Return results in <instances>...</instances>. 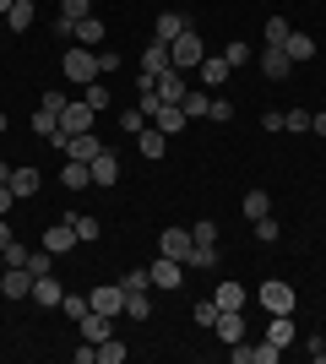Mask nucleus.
<instances>
[{
	"label": "nucleus",
	"mask_w": 326,
	"mask_h": 364,
	"mask_svg": "<svg viewBox=\"0 0 326 364\" xmlns=\"http://www.w3.org/2000/svg\"><path fill=\"white\" fill-rule=\"evenodd\" d=\"M158 250H163V256H174L180 267H185V256L196 250V240H190V228H163V240H158Z\"/></svg>",
	"instance_id": "9b49d317"
},
{
	"label": "nucleus",
	"mask_w": 326,
	"mask_h": 364,
	"mask_svg": "<svg viewBox=\"0 0 326 364\" xmlns=\"http://www.w3.org/2000/svg\"><path fill=\"white\" fill-rule=\"evenodd\" d=\"M71 228H77V240H82V245H93L98 234H104V223H98V218H71Z\"/></svg>",
	"instance_id": "f704fd0d"
},
{
	"label": "nucleus",
	"mask_w": 326,
	"mask_h": 364,
	"mask_svg": "<svg viewBox=\"0 0 326 364\" xmlns=\"http://www.w3.org/2000/svg\"><path fill=\"white\" fill-rule=\"evenodd\" d=\"M278 234H283V228H278V218H272V213L256 218V240H261V245H278Z\"/></svg>",
	"instance_id": "ea45409f"
},
{
	"label": "nucleus",
	"mask_w": 326,
	"mask_h": 364,
	"mask_svg": "<svg viewBox=\"0 0 326 364\" xmlns=\"http://www.w3.org/2000/svg\"><path fill=\"white\" fill-rule=\"evenodd\" d=\"M0 294H6V299H28L33 294V272L28 267H6V272H0Z\"/></svg>",
	"instance_id": "f8f14e48"
},
{
	"label": "nucleus",
	"mask_w": 326,
	"mask_h": 364,
	"mask_svg": "<svg viewBox=\"0 0 326 364\" xmlns=\"http://www.w3.org/2000/svg\"><path fill=\"white\" fill-rule=\"evenodd\" d=\"M6 180H11V164H0V185H6Z\"/></svg>",
	"instance_id": "6e6d98bb"
},
{
	"label": "nucleus",
	"mask_w": 326,
	"mask_h": 364,
	"mask_svg": "<svg viewBox=\"0 0 326 364\" xmlns=\"http://www.w3.org/2000/svg\"><path fill=\"white\" fill-rule=\"evenodd\" d=\"M44 250H49V256H71V250H77V228H71V218L44 228Z\"/></svg>",
	"instance_id": "1a4fd4ad"
},
{
	"label": "nucleus",
	"mask_w": 326,
	"mask_h": 364,
	"mask_svg": "<svg viewBox=\"0 0 326 364\" xmlns=\"http://www.w3.org/2000/svg\"><path fill=\"white\" fill-rule=\"evenodd\" d=\"M223 60H229V65H245L250 60V44H229V49H223Z\"/></svg>",
	"instance_id": "3c124183"
},
{
	"label": "nucleus",
	"mask_w": 326,
	"mask_h": 364,
	"mask_svg": "<svg viewBox=\"0 0 326 364\" xmlns=\"http://www.w3.org/2000/svg\"><path fill=\"white\" fill-rule=\"evenodd\" d=\"M87 168H93V185H120V158H114L109 147L98 152V158H93Z\"/></svg>",
	"instance_id": "4468645a"
},
{
	"label": "nucleus",
	"mask_w": 326,
	"mask_h": 364,
	"mask_svg": "<svg viewBox=\"0 0 326 364\" xmlns=\"http://www.w3.org/2000/svg\"><path fill=\"white\" fill-rule=\"evenodd\" d=\"M207 120H217V125H223V120H234V104H229V98H212V109H207Z\"/></svg>",
	"instance_id": "de8ad7c7"
},
{
	"label": "nucleus",
	"mask_w": 326,
	"mask_h": 364,
	"mask_svg": "<svg viewBox=\"0 0 326 364\" xmlns=\"http://www.w3.org/2000/svg\"><path fill=\"white\" fill-rule=\"evenodd\" d=\"M38 310H60V299H65V289L55 283V272H44V277H33V294H28Z\"/></svg>",
	"instance_id": "9d476101"
},
{
	"label": "nucleus",
	"mask_w": 326,
	"mask_h": 364,
	"mask_svg": "<svg viewBox=\"0 0 326 364\" xmlns=\"http://www.w3.org/2000/svg\"><path fill=\"white\" fill-rule=\"evenodd\" d=\"M288 71H294L288 49H283V44H266L261 49V76H266V82H288Z\"/></svg>",
	"instance_id": "0eeeda50"
},
{
	"label": "nucleus",
	"mask_w": 326,
	"mask_h": 364,
	"mask_svg": "<svg viewBox=\"0 0 326 364\" xmlns=\"http://www.w3.org/2000/svg\"><path fill=\"white\" fill-rule=\"evenodd\" d=\"M120 131H147V114H141V109H125V114H120Z\"/></svg>",
	"instance_id": "09e8293b"
},
{
	"label": "nucleus",
	"mask_w": 326,
	"mask_h": 364,
	"mask_svg": "<svg viewBox=\"0 0 326 364\" xmlns=\"http://www.w3.org/2000/svg\"><path fill=\"white\" fill-rule=\"evenodd\" d=\"M256 299L266 304V316H294V283H283V277H266Z\"/></svg>",
	"instance_id": "7ed1b4c3"
},
{
	"label": "nucleus",
	"mask_w": 326,
	"mask_h": 364,
	"mask_svg": "<svg viewBox=\"0 0 326 364\" xmlns=\"http://www.w3.org/2000/svg\"><path fill=\"white\" fill-rule=\"evenodd\" d=\"M190 316H196V326H207V332H212L223 310H217V299H202V304H196V310H190Z\"/></svg>",
	"instance_id": "e433bc0d"
},
{
	"label": "nucleus",
	"mask_w": 326,
	"mask_h": 364,
	"mask_svg": "<svg viewBox=\"0 0 326 364\" xmlns=\"http://www.w3.org/2000/svg\"><path fill=\"white\" fill-rule=\"evenodd\" d=\"M147 277H153V289L174 294V289H180V283H185V267H180V261H174V256H158L153 267H147Z\"/></svg>",
	"instance_id": "39448f33"
},
{
	"label": "nucleus",
	"mask_w": 326,
	"mask_h": 364,
	"mask_svg": "<svg viewBox=\"0 0 326 364\" xmlns=\"http://www.w3.org/2000/svg\"><path fill=\"white\" fill-rule=\"evenodd\" d=\"M55 147H60L65 158H82V164H93L98 152H104V141H98L93 131H77V136H60V141H55Z\"/></svg>",
	"instance_id": "423d86ee"
},
{
	"label": "nucleus",
	"mask_w": 326,
	"mask_h": 364,
	"mask_svg": "<svg viewBox=\"0 0 326 364\" xmlns=\"http://www.w3.org/2000/svg\"><path fill=\"white\" fill-rule=\"evenodd\" d=\"M136 147H141V158H153V164H158V158H163V147H169V136L153 125V131H136Z\"/></svg>",
	"instance_id": "b1692460"
},
{
	"label": "nucleus",
	"mask_w": 326,
	"mask_h": 364,
	"mask_svg": "<svg viewBox=\"0 0 326 364\" xmlns=\"http://www.w3.org/2000/svg\"><path fill=\"white\" fill-rule=\"evenodd\" d=\"M196 71H202V82H207V87H223V82H229V71H234V65L223 60V55H207V60L196 65Z\"/></svg>",
	"instance_id": "412c9836"
},
{
	"label": "nucleus",
	"mask_w": 326,
	"mask_h": 364,
	"mask_svg": "<svg viewBox=\"0 0 326 364\" xmlns=\"http://www.w3.org/2000/svg\"><path fill=\"white\" fill-rule=\"evenodd\" d=\"M141 71H147V76H163V71H169V44H163V38H153V44L141 49Z\"/></svg>",
	"instance_id": "dca6fc26"
},
{
	"label": "nucleus",
	"mask_w": 326,
	"mask_h": 364,
	"mask_svg": "<svg viewBox=\"0 0 326 364\" xmlns=\"http://www.w3.org/2000/svg\"><path fill=\"white\" fill-rule=\"evenodd\" d=\"M60 16L65 22H82V16H93V0H60Z\"/></svg>",
	"instance_id": "58836bf2"
},
{
	"label": "nucleus",
	"mask_w": 326,
	"mask_h": 364,
	"mask_svg": "<svg viewBox=\"0 0 326 364\" xmlns=\"http://www.w3.org/2000/svg\"><path fill=\"white\" fill-rule=\"evenodd\" d=\"M11 207H16V191H11V185H0V218L11 213Z\"/></svg>",
	"instance_id": "603ef678"
},
{
	"label": "nucleus",
	"mask_w": 326,
	"mask_h": 364,
	"mask_svg": "<svg viewBox=\"0 0 326 364\" xmlns=\"http://www.w3.org/2000/svg\"><path fill=\"white\" fill-rule=\"evenodd\" d=\"M60 310H65V316H71V321H82V316H87V310H93V304L82 299V294H65V299H60Z\"/></svg>",
	"instance_id": "79ce46f5"
},
{
	"label": "nucleus",
	"mask_w": 326,
	"mask_h": 364,
	"mask_svg": "<svg viewBox=\"0 0 326 364\" xmlns=\"http://www.w3.org/2000/svg\"><path fill=\"white\" fill-rule=\"evenodd\" d=\"M190 240H196V245H217V223H212V218H202V223L190 228Z\"/></svg>",
	"instance_id": "37998d69"
},
{
	"label": "nucleus",
	"mask_w": 326,
	"mask_h": 364,
	"mask_svg": "<svg viewBox=\"0 0 326 364\" xmlns=\"http://www.w3.org/2000/svg\"><path fill=\"white\" fill-rule=\"evenodd\" d=\"M60 185H65V191H87V185H93V168L82 164V158H65V168H60Z\"/></svg>",
	"instance_id": "f3484780"
},
{
	"label": "nucleus",
	"mask_w": 326,
	"mask_h": 364,
	"mask_svg": "<svg viewBox=\"0 0 326 364\" xmlns=\"http://www.w3.org/2000/svg\"><path fill=\"white\" fill-rule=\"evenodd\" d=\"M278 359H283L278 343H250V364H278Z\"/></svg>",
	"instance_id": "4c0bfd02"
},
{
	"label": "nucleus",
	"mask_w": 326,
	"mask_h": 364,
	"mask_svg": "<svg viewBox=\"0 0 326 364\" xmlns=\"http://www.w3.org/2000/svg\"><path fill=\"white\" fill-rule=\"evenodd\" d=\"M16 234H11V223H6V218H0V250H6V245H11Z\"/></svg>",
	"instance_id": "864d4df0"
},
{
	"label": "nucleus",
	"mask_w": 326,
	"mask_h": 364,
	"mask_svg": "<svg viewBox=\"0 0 326 364\" xmlns=\"http://www.w3.org/2000/svg\"><path fill=\"white\" fill-rule=\"evenodd\" d=\"M153 125H158V131H163V136H174V131H185V109H180V104H163V109H158V114H153Z\"/></svg>",
	"instance_id": "a211bd4d"
},
{
	"label": "nucleus",
	"mask_w": 326,
	"mask_h": 364,
	"mask_svg": "<svg viewBox=\"0 0 326 364\" xmlns=\"http://www.w3.org/2000/svg\"><path fill=\"white\" fill-rule=\"evenodd\" d=\"M82 98H87V104L98 109V114H104V109L114 104V92H109V87H98V82H87V87H82Z\"/></svg>",
	"instance_id": "c9c22d12"
},
{
	"label": "nucleus",
	"mask_w": 326,
	"mask_h": 364,
	"mask_svg": "<svg viewBox=\"0 0 326 364\" xmlns=\"http://www.w3.org/2000/svg\"><path fill=\"white\" fill-rule=\"evenodd\" d=\"M310 131H315V136H326V114H310Z\"/></svg>",
	"instance_id": "5fc2aeb1"
},
{
	"label": "nucleus",
	"mask_w": 326,
	"mask_h": 364,
	"mask_svg": "<svg viewBox=\"0 0 326 364\" xmlns=\"http://www.w3.org/2000/svg\"><path fill=\"white\" fill-rule=\"evenodd\" d=\"M98 109L87 104V98H71V104L60 109V136H77V131H93Z\"/></svg>",
	"instance_id": "20e7f679"
},
{
	"label": "nucleus",
	"mask_w": 326,
	"mask_h": 364,
	"mask_svg": "<svg viewBox=\"0 0 326 364\" xmlns=\"http://www.w3.org/2000/svg\"><path fill=\"white\" fill-rule=\"evenodd\" d=\"M185 28H190V16H185V11H163V16H158V38H163V44H174Z\"/></svg>",
	"instance_id": "4be33fe9"
},
{
	"label": "nucleus",
	"mask_w": 326,
	"mask_h": 364,
	"mask_svg": "<svg viewBox=\"0 0 326 364\" xmlns=\"http://www.w3.org/2000/svg\"><path fill=\"white\" fill-rule=\"evenodd\" d=\"M65 82H71V87H87V82H98V55H93V49H65Z\"/></svg>",
	"instance_id": "f03ea898"
},
{
	"label": "nucleus",
	"mask_w": 326,
	"mask_h": 364,
	"mask_svg": "<svg viewBox=\"0 0 326 364\" xmlns=\"http://www.w3.org/2000/svg\"><path fill=\"white\" fill-rule=\"evenodd\" d=\"M202 60H207L202 33H196V28H185V33H180V38L169 44V65H174V71H190V65H202Z\"/></svg>",
	"instance_id": "f257e3e1"
},
{
	"label": "nucleus",
	"mask_w": 326,
	"mask_h": 364,
	"mask_svg": "<svg viewBox=\"0 0 326 364\" xmlns=\"http://www.w3.org/2000/svg\"><path fill=\"white\" fill-rule=\"evenodd\" d=\"M185 92H190V87H185V76L174 71V65L158 76V98H163V104H185Z\"/></svg>",
	"instance_id": "2eb2a0df"
},
{
	"label": "nucleus",
	"mask_w": 326,
	"mask_h": 364,
	"mask_svg": "<svg viewBox=\"0 0 326 364\" xmlns=\"http://www.w3.org/2000/svg\"><path fill=\"white\" fill-rule=\"evenodd\" d=\"M185 267H196V272H207V267H217V245H196L185 256Z\"/></svg>",
	"instance_id": "473e14b6"
},
{
	"label": "nucleus",
	"mask_w": 326,
	"mask_h": 364,
	"mask_svg": "<svg viewBox=\"0 0 326 364\" xmlns=\"http://www.w3.org/2000/svg\"><path fill=\"white\" fill-rule=\"evenodd\" d=\"M33 131H38L44 141H60V114H49V109H38V114H33Z\"/></svg>",
	"instance_id": "cd10ccee"
},
{
	"label": "nucleus",
	"mask_w": 326,
	"mask_h": 364,
	"mask_svg": "<svg viewBox=\"0 0 326 364\" xmlns=\"http://www.w3.org/2000/svg\"><path fill=\"white\" fill-rule=\"evenodd\" d=\"M120 289H125V294H147V289H153V277H147V267H131V272L120 277Z\"/></svg>",
	"instance_id": "7c9ffc66"
},
{
	"label": "nucleus",
	"mask_w": 326,
	"mask_h": 364,
	"mask_svg": "<svg viewBox=\"0 0 326 364\" xmlns=\"http://www.w3.org/2000/svg\"><path fill=\"white\" fill-rule=\"evenodd\" d=\"M212 299H217V310H245V304H250V294H245V283H217V294H212Z\"/></svg>",
	"instance_id": "aec40b11"
},
{
	"label": "nucleus",
	"mask_w": 326,
	"mask_h": 364,
	"mask_svg": "<svg viewBox=\"0 0 326 364\" xmlns=\"http://www.w3.org/2000/svg\"><path fill=\"white\" fill-rule=\"evenodd\" d=\"M87 304H93L98 316H109V321H114V316L125 310V289H120V283H104V289H93V294H87Z\"/></svg>",
	"instance_id": "6e6552de"
},
{
	"label": "nucleus",
	"mask_w": 326,
	"mask_h": 364,
	"mask_svg": "<svg viewBox=\"0 0 326 364\" xmlns=\"http://www.w3.org/2000/svg\"><path fill=\"white\" fill-rule=\"evenodd\" d=\"M28 256H33V250H28L22 240H11V245H6V267H28Z\"/></svg>",
	"instance_id": "a18cd8bd"
},
{
	"label": "nucleus",
	"mask_w": 326,
	"mask_h": 364,
	"mask_svg": "<svg viewBox=\"0 0 326 364\" xmlns=\"http://www.w3.org/2000/svg\"><path fill=\"white\" fill-rule=\"evenodd\" d=\"M283 49H288V60H294V65L315 60V38H310V33H288V44H283Z\"/></svg>",
	"instance_id": "5701e85b"
},
{
	"label": "nucleus",
	"mask_w": 326,
	"mask_h": 364,
	"mask_svg": "<svg viewBox=\"0 0 326 364\" xmlns=\"http://www.w3.org/2000/svg\"><path fill=\"white\" fill-rule=\"evenodd\" d=\"M93 55H98V76L120 71V55H114V49H93Z\"/></svg>",
	"instance_id": "49530a36"
},
{
	"label": "nucleus",
	"mask_w": 326,
	"mask_h": 364,
	"mask_svg": "<svg viewBox=\"0 0 326 364\" xmlns=\"http://www.w3.org/2000/svg\"><path fill=\"white\" fill-rule=\"evenodd\" d=\"M180 109H185V120H202L207 109H212V98H207V92H196V87H190V92H185V104H180Z\"/></svg>",
	"instance_id": "2f4dec72"
},
{
	"label": "nucleus",
	"mask_w": 326,
	"mask_h": 364,
	"mask_svg": "<svg viewBox=\"0 0 326 364\" xmlns=\"http://www.w3.org/2000/svg\"><path fill=\"white\" fill-rule=\"evenodd\" d=\"M125 316H131V321H147V316H153V299H147V294H125Z\"/></svg>",
	"instance_id": "72a5a7b5"
},
{
	"label": "nucleus",
	"mask_w": 326,
	"mask_h": 364,
	"mask_svg": "<svg viewBox=\"0 0 326 364\" xmlns=\"http://www.w3.org/2000/svg\"><path fill=\"white\" fill-rule=\"evenodd\" d=\"M266 343L288 348V343H294V316H272V326H266Z\"/></svg>",
	"instance_id": "a878e982"
},
{
	"label": "nucleus",
	"mask_w": 326,
	"mask_h": 364,
	"mask_svg": "<svg viewBox=\"0 0 326 364\" xmlns=\"http://www.w3.org/2000/svg\"><path fill=\"white\" fill-rule=\"evenodd\" d=\"M0 38H6V16H0Z\"/></svg>",
	"instance_id": "bf43d9fd"
},
{
	"label": "nucleus",
	"mask_w": 326,
	"mask_h": 364,
	"mask_svg": "<svg viewBox=\"0 0 326 364\" xmlns=\"http://www.w3.org/2000/svg\"><path fill=\"white\" fill-rule=\"evenodd\" d=\"M77 332H82V343H104V337H114V321L98 316V310H87V316L77 321Z\"/></svg>",
	"instance_id": "ddd939ff"
},
{
	"label": "nucleus",
	"mask_w": 326,
	"mask_h": 364,
	"mask_svg": "<svg viewBox=\"0 0 326 364\" xmlns=\"http://www.w3.org/2000/svg\"><path fill=\"white\" fill-rule=\"evenodd\" d=\"M266 213H272V196H266V191H245V218H250V223L266 218Z\"/></svg>",
	"instance_id": "c85d7f7f"
},
{
	"label": "nucleus",
	"mask_w": 326,
	"mask_h": 364,
	"mask_svg": "<svg viewBox=\"0 0 326 364\" xmlns=\"http://www.w3.org/2000/svg\"><path fill=\"white\" fill-rule=\"evenodd\" d=\"M288 22H283V16H266V44H288Z\"/></svg>",
	"instance_id": "a19ab883"
},
{
	"label": "nucleus",
	"mask_w": 326,
	"mask_h": 364,
	"mask_svg": "<svg viewBox=\"0 0 326 364\" xmlns=\"http://www.w3.org/2000/svg\"><path fill=\"white\" fill-rule=\"evenodd\" d=\"M16 191V201H33L38 196V168H11V180H6Z\"/></svg>",
	"instance_id": "6ab92c4d"
},
{
	"label": "nucleus",
	"mask_w": 326,
	"mask_h": 364,
	"mask_svg": "<svg viewBox=\"0 0 326 364\" xmlns=\"http://www.w3.org/2000/svg\"><path fill=\"white\" fill-rule=\"evenodd\" d=\"M11 6H16V0H0V16H6V11H11Z\"/></svg>",
	"instance_id": "4d7b16f0"
},
{
	"label": "nucleus",
	"mask_w": 326,
	"mask_h": 364,
	"mask_svg": "<svg viewBox=\"0 0 326 364\" xmlns=\"http://www.w3.org/2000/svg\"><path fill=\"white\" fill-rule=\"evenodd\" d=\"M22 28H33V0H16L6 11V33H22Z\"/></svg>",
	"instance_id": "bb28decb"
},
{
	"label": "nucleus",
	"mask_w": 326,
	"mask_h": 364,
	"mask_svg": "<svg viewBox=\"0 0 326 364\" xmlns=\"http://www.w3.org/2000/svg\"><path fill=\"white\" fill-rule=\"evenodd\" d=\"M283 131H310V109H288V114H283Z\"/></svg>",
	"instance_id": "c03bdc74"
},
{
	"label": "nucleus",
	"mask_w": 326,
	"mask_h": 364,
	"mask_svg": "<svg viewBox=\"0 0 326 364\" xmlns=\"http://www.w3.org/2000/svg\"><path fill=\"white\" fill-rule=\"evenodd\" d=\"M71 38H77L82 49H87V44H104V22H98V16H82V22H77V33H71Z\"/></svg>",
	"instance_id": "393cba45"
},
{
	"label": "nucleus",
	"mask_w": 326,
	"mask_h": 364,
	"mask_svg": "<svg viewBox=\"0 0 326 364\" xmlns=\"http://www.w3.org/2000/svg\"><path fill=\"white\" fill-rule=\"evenodd\" d=\"M0 272H6V250H0Z\"/></svg>",
	"instance_id": "052dcab7"
},
{
	"label": "nucleus",
	"mask_w": 326,
	"mask_h": 364,
	"mask_svg": "<svg viewBox=\"0 0 326 364\" xmlns=\"http://www.w3.org/2000/svg\"><path fill=\"white\" fill-rule=\"evenodd\" d=\"M125 353L131 348H125L120 337H104V343H98V364H125Z\"/></svg>",
	"instance_id": "c756f323"
},
{
	"label": "nucleus",
	"mask_w": 326,
	"mask_h": 364,
	"mask_svg": "<svg viewBox=\"0 0 326 364\" xmlns=\"http://www.w3.org/2000/svg\"><path fill=\"white\" fill-rule=\"evenodd\" d=\"M65 104H71V98H65V92H44V98H38V109H49V114H60Z\"/></svg>",
	"instance_id": "8fccbe9b"
},
{
	"label": "nucleus",
	"mask_w": 326,
	"mask_h": 364,
	"mask_svg": "<svg viewBox=\"0 0 326 364\" xmlns=\"http://www.w3.org/2000/svg\"><path fill=\"white\" fill-rule=\"evenodd\" d=\"M0 131H6V109H0Z\"/></svg>",
	"instance_id": "13d9d810"
}]
</instances>
